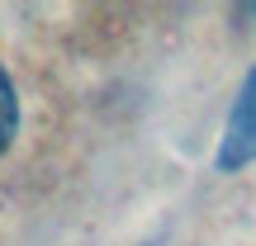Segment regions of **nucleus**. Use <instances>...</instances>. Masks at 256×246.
<instances>
[{
  "label": "nucleus",
  "mask_w": 256,
  "mask_h": 246,
  "mask_svg": "<svg viewBox=\"0 0 256 246\" xmlns=\"http://www.w3.org/2000/svg\"><path fill=\"white\" fill-rule=\"evenodd\" d=\"M14 133H19V95H14V81H10V71L0 66V156L10 152Z\"/></svg>",
  "instance_id": "nucleus-2"
},
{
  "label": "nucleus",
  "mask_w": 256,
  "mask_h": 246,
  "mask_svg": "<svg viewBox=\"0 0 256 246\" xmlns=\"http://www.w3.org/2000/svg\"><path fill=\"white\" fill-rule=\"evenodd\" d=\"M247 161H256V66L247 71L238 100H232L228 128H223V147H218V171H238Z\"/></svg>",
  "instance_id": "nucleus-1"
}]
</instances>
